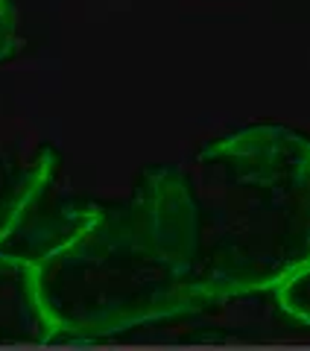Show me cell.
<instances>
[{
	"mask_svg": "<svg viewBox=\"0 0 310 351\" xmlns=\"http://www.w3.org/2000/svg\"><path fill=\"white\" fill-rule=\"evenodd\" d=\"M32 261L59 337H112L202 304L193 290V208L176 164L143 173L126 199L82 214Z\"/></svg>",
	"mask_w": 310,
	"mask_h": 351,
	"instance_id": "obj_1",
	"label": "cell"
},
{
	"mask_svg": "<svg viewBox=\"0 0 310 351\" xmlns=\"http://www.w3.org/2000/svg\"><path fill=\"white\" fill-rule=\"evenodd\" d=\"M193 208L199 302L278 290L310 267V138L258 123L176 164Z\"/></svg>",
	"mask_w": 310,
	"mask_h": 351,
	"instance_id": "obj_2",
	"label": "cell"
},
{
	"mask_svg": "<svg viewBox=\"0 0 310 351\" xmlns=\"http://www.w3.org/2000/svg\"><path fill=\"white\" fill-rule=\"evenodd\" d=\"M59 156L29 129L0 117V249L47 199Z\"/></svg>",
	"mask_w": 310,
	"mask_h": 351,
	"instance_id": "obj_3",
	"label": "cell"
},
{
	"mask_svg": "<svg viewBox=\"0 0 310 351\" xmlns=\"http://www.w3.org/2000/svg\"><path fill=\"white\" fill-rule=\"evenodd\" d=\"M59 339L44 313L36 261L0 249V346H47Z\"/></svg>",
	"mask_w": 310,
	"mask_h": 351,
	"instance_id": "obj_4",
	"label": "cell"
},
{
	"mask_svg": "<svg viewBox=\"0 0 310 351\" xmlns=\"http://www.w3.org/2000/svg\"><path fill=\"white\" fill-rule=\"evenodd\" d=\"M275 295H278V304L284 313H290L296 322L310 328V267L302 269L287 284H281Z\"/></svg>",
	"mask_w": 310,
	"mask_h": 351,
	"instance_id": "obj_5",
	"label": "cell"
},
{
	"mask_svg": "<svg viewBox=\"0 0 310 351\" xmlns=\"http://www.w3.org/2000/svg\"><path fill=\"white\" fill-rule=\"evenodd\" d=\"M21 36H18V18L9 9L6 0H0V62L9 59L18 50Z\"/></svg>",
	"mask_w": 310,
	"mask_h": 351,
	"instance_id": "obj_6",
	"label": "cell"
}]
</instances>
